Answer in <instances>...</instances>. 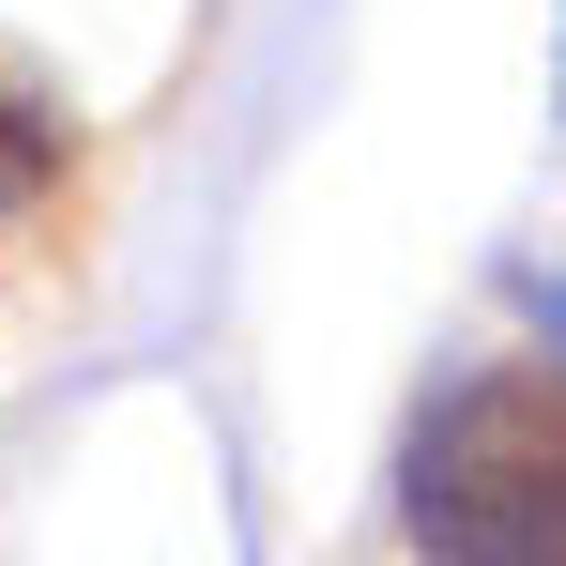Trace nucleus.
Returning a JSON list of instances; mask_svg holds the SVG:
<instances>
[{"label":"nucleus","instance_id":"obj_2","mask_svg":"<svg viewBox=\"0 0 566 566\" xmlns=\"http://www.w3.org/2000/svg\"><path fill=\"white\" fill-rule=\"evenodd\" d=\"M46 185H62V123H46L31 93H0V214H31Z\"/></svg>","mask_w":566,"mask_h":566},{"label":"nucleus","instance_id":"obj_3","mask_svg":"<svg viewBox=\"0 0 566 566\" xmlns=\"http://www.w3.org/2000/svg\"><path fill=\"white\" fill-rule=\"evenodd\" d=\"M536 322H552V337H566V261H552V276H536Z\"/></svg>","mask_w":566,"mask_h":566},{"label":"nucleus","instance_id":"obj_1","mask_svg":"<svg viewBox=\"0 0 566 566\" xmlns=\"http://www.w3.org/2000/svg\"><path fill=\"white\" fill-rule=\"evenodd\" d=\"M413 552L429 566H566V382L460 368L413 429Z\"/></svg>","mask_w":566,"mask_h":566}]
</instances>
